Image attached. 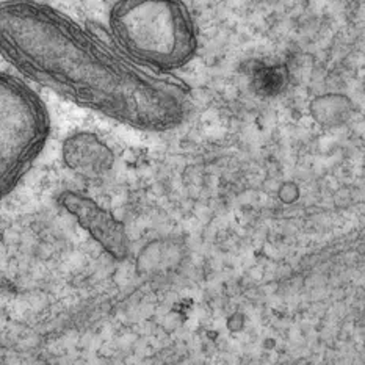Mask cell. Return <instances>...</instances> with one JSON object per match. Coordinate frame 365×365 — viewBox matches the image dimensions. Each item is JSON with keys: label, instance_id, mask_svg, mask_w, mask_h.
Masks as SVG:
<instances>
[{"label": "cell", "instance_id": "obj_1", "mask_svg": "<svg viewBox=\"0 0 365 365\" xmlns=\"http://www.w3.org/2000/svg\"><path fill=\"white\" fill-rule=\"evenodd\" d=\"M0 57L24 81L135 130H173L190 112L184 78L138 65L108 34L38 0L0 2Z\"/></svg>", "mask_w": 365, "mask_h": 365}, {"label": "cell", "instance_id": "obj_2", "mask_svg": "<svg viewBox=\"0 0 365 365\" xmlns=\"http://www.w3.org/2000/svg\"><path fill=\"white\" fill-rule=\"evenodd\" d=\"M108 35L138 65L176 74L200 49L196 22L184 0H115Z\"/></svg>", "mask_w": 365, "mask_h": 365}, {"label": "cell", "instance_id": "obj_4", "mask_svg": "<svg viewBox=\"0 0 365 365\" xmlns=\"http://www.w3.org/2000/svg\"><path fill=\"white\" fill-rule=\"evenodd\" d=\"M58 204L110 257L115 260L127 259L130 252L129 235L123 221L112 212L102 207L93 197L71 190L60 193Z\"/></svg>", "mask_w": 365, "mask_h": 365}, {"label": "cell", "instance_id": "obj_5", "mask_svg": "<svg viewBox=\"0 0 365 365\" xmlns=\"http://www.w3.org/2000/svg\"><path fill=\"white\" fill-rule=\"evenodd\" d=\"M61 158L66 168L88 179L102 178L115 165V154L107 143L86 130L69 135L63 141Z\"/></svg>", "mask_w": 365, "mask_h": 365}, {"label": "cell", "instance_id": "obj_6", "mask_svg": "<svg viewBox=\"0 0 365 365\" xmlns=\"http://www.w3.org/2000/svg\"><path fill=\"white\" fill-rule=\"evenodd\" d=\"M254 83L260 93H277L285 83V74L279 66H265L254 73Z\"/></svg>", "mask_w": 365, "mask_h": 365}, {"label": "cell", "instance_id": "obj_3", "mask_svg": "<svg viewBox=\"0 0 365 365\" xmlns=\"http://www.w3.org/2000/svg\"><path fill=\"white\" fill-rule=\"evenodd\" d=\"M51 133V113L41 96L24 78L0 71V202L34 168Z\"/></svg>", "mask_w": 365, "mask_h": 365}]
</instances>
